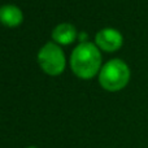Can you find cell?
I'll use <instances>...</instances> for the list:
<instances>
[{
    "mask_svg": "<svg viewBox=\"0 0 148 148\" xmlns=\"http://www.w3.org/2000/svg\"><path fill=\"white\" fill-rule=\"evenodd\" d=\"M101 56L96 47L90 42L79 43L73 49L72 53V69L81 78H90L99 70Z\"/></svg>",
    "mask_w": 148,
    "mask_h": 148,
    "instance_id": "obj_1",
    "label": "cell"
},
{
    "mask_svg": "<svg viewBox=\"0 0 148 148\" xmlns=\"http://www.w3.org/2000/svg\"><path fill=\"white\" fill-rule=\"evenodd\" d=\"M75 27L70 23H60L52 31V38L61 44H69L75 39Z\"/></svg>",
    "mask_w": 148,
    "mask_h": 148,
    "instance_id": "obj_6",
    "label": "cell"
},
{
    "mask_svg": "<svg viewBox=\"0 0 148 148\" xmlns=\"http://www.w3.org/2000/svg\"><path fill=\"white\" fill-rule=\"evenodd\" d=\"M130 78L129 66L120 59H113L101 68L99 82L108 91H118L127 84Z\"/></svg>",
    "mask_w": 148,
    "mask_h": 148,
    "instance_id": "obj_2",
    "label": "cell"
},
{
    "mask_svg": "<svg viewBox=\"0 0 148 148\" xmlns=\"http://www.w3.org/2000/svg\"><path fill=\"white\" fill-rule=\"evenodd\" d=\"M0 21L5 26H17L22 21V12L16 5H1L0 7Z\"/></svg>",
    "mask_w": 148,
    "mask_h": 148,
    "instance_id": "obj_5",
    "label": "cell"
},
{
    "mask_svg": "<svg viewBox=\"0 0 148 148\" xmlns=\"http://www.w3.org/2000/svg\"><path fill=\"white\" fill-rule=\"evenodd\" d=\"M96 44L104 51H116L122 46V35L120 31L114 30V29H103L96 34Z\"/></svg>",
    "mask_w": 148,
    "mask_h": 148,
    "instance_id": "obj_4",
    "label": "cell"
},
{
    "mask_svg": "<svg viewBox=\"0 0 148 148\" xmlns=\"http://www.w3.org/2000/svg\"><path fill=\"white\" fill-rule=\"evenodd\" d=\"M38 61L42 69L51 75L60 74L65 66V56L59 46L47 43L38 53Z\"/></svg>",
    "mask_w": 148,
    "mask_h": 148,
    "instance_id": "obj_3",
    "label": "cell"
},
{
    "mask_svg": "<svg viewBox=\"0 0 148 148\" xmlns=\"http://www.w3.org/2000/svg\"><path fill=\"white\" fill-rule=\"evenodd\" d=\"M27 148H36V147H33V146H31V147H27Z\"/></svg>",
    "mask_w": 148,
    "mask_h": 148,
    "instance_id": "obj_7",
    "label": "cell"
}]
</instances>
